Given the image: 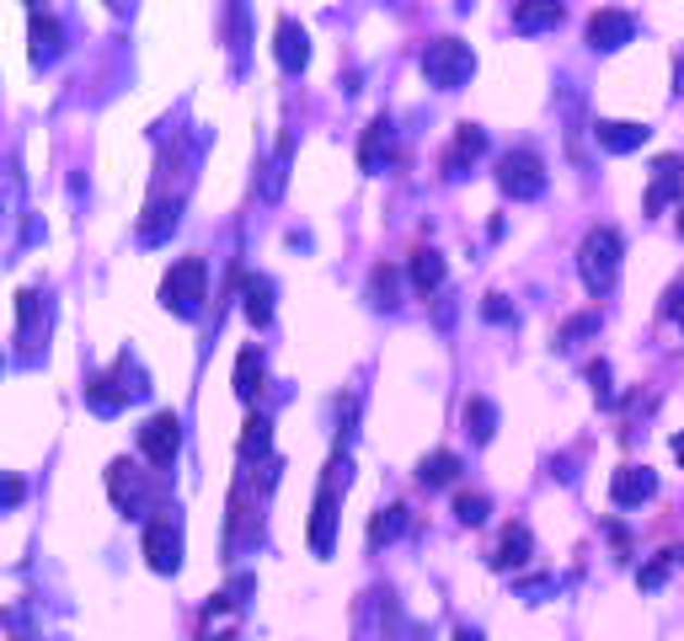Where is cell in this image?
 <instances>
[{
  "label": "cell",
  "mask_w": 684,
  "mask_h": 641,
  "mask_svg": "<svg viewBox=\"0 0 684 641\" xmlns=\"http://www.w3.org/2000/svg\"><path fill=\"white\" fill-rule=\"evenodd\" d=\"M684 562V551H663V556H658V562H647V567H642V573H636V582H642V588H663V577L674 573V567H680Z\"/></svg>",
  "instance_id": "cell-27"
},
{
  "label": "cell",
  "mask_w": 684,
  "mask_h": 641,
  "mask_svg": "<svg viewBox=\"0 0 684 641\" xmlns=\"http://www.w3.org/2000/svg\"><path fill=\"white\" fill-rule=\"evenodd\" d=\"M374 305H385V311L401 305V300H396V273H390V267H374Z\"/></svg>",
  "instance_id": "cell-29"
},
{
  "label": "cell",
  "mask_w": 684,
  "mask_h": 641,
  "mask_svg": "<svg viewBox=\"0 0 684 641\" xmlns=\"http://www.w3.org/2000/svg\"><path fill=\"white\" fill-rule=\"evenodd\" d=\"M257 390H262V353H257V348H241V353H236V395H241V401H257Z\"/></svg>",
  "instance_id": "cell-24"
},
{
  "label": "cell",
  "mask_w": 684,
  "mask_h": 641,
  "mask_svg": "<svg viewBox=\"0 0 684 641\" xmlns=\"http://www.w3.org/2000/svg\"><path fill=\"white\" fill-rule=\"evenodd\" d=\"M108 492H113V503H119L128 518H145V508L156 503V487H150L145 470H134L128 460H119V465L108 470Z\"/></svg>",
  "instance_id": "cell-8"
},
{
  "label": "cell",
  "mask_w": 684,
  "mask_h": 641,
  "mask_svg": "<svg viewBox=\"0 0 684 641\" xmlns=\"http://www.w3.org/2000/svg\"><path fill=\"white\" fill-rule=\"evenodd\" d=\"M139 454L150 460V465H177V454H183V417L177 412H156V417H145V428H139Z\"/></svg>",
  "instance_id": "cell-7"
},
{
  "label": "cell",
  "mask_w": 684,
  "mask_h": 641,
  "mask_svg": "<svg viewBox=\"0 0 684 641\" xmlns=\"http://www.w3.org/2000/svg\"><path fill=\"white\" fill-rule=\"evenodd\" d=\"M27 33H33V60L38 64L60 60L64 33H60V16H54V11H27Z\"/></svg>",
  "instance_id": "cell-16"
},
{
  "label": "cell",
  "mask_w": 684,
  "mask_h": 641,
  "mask_svg": "<svg viewBox=\"0 0 684 641\" xmlns=\"http://www.w3.org/2000/svg\"><path fill=\"white\" fill-rule=\"evenodd\" d=\"M177 214H183V203H177V198H172V203H166V198H156V203L145 209V219H139V241H145V247H161V241L177 230Z\"/></svg>",
  "instance_id": "cell-17"
},
{
  "label": "cell",
  "mask_w": 684,
  "mask_h": 641,
  "mask_svg": "<svg viewBox=\"0 0 684 641\" xmlns=\"http://www.w3.org/2000/svg\"><path fill=\"white\" fill-rule=\"evenodd\" d=\"M621 230H610V225H599V230H588L583 236V247H577V273H583V289L599 300V294H610L615 289V278H621Z\"/></svg>",
  "instance_id": "cell-1"
},
{
  "label": "cell",
  "mask_w": 684,
  "mask_h": 641,
  "mask_svg": "<svg viewBox=\"0 0 684 641\" xmlns=\"http://www.w3.org/2000/svg\"><path fill=\"white\" fill-rule=\"evenodd\" d=\"M203 300H209V262H203V256L172 262V273L161 278V305H166L172 316L192 320L203 311Z\"/></svg>",
  "instance_id": "cell-2"
},
{
  "label": "cell",
  "mask_w": 684,
  "mask_h": 641,
  "mask_svg": "<svg viewBox=\"0 0 684 641\" xmlns=\"http://www.w3.org/2000/svg\"><path fill=\"white\" fill-rule=\"evenodd\" d=\"M455 641H482V631H471V626H465V631H455Z\"/></svg>",
  "instance_id": "cell-35"
},
{
  "label": "cell",
  "mask_w": 684,
  "mask_h": 641,
  "mask_svg": "<svg viewBox=\"0 0 684 641\" xmlns=\"http://www.w3.org/2000/svg\"><path fill=\"white\" fill-rule=\"evenodd\" d=\"M465 433H471L476 444H487V439L498 433V406H493L487 395H471V401H465Z\"/></svg>",
  "instance_id": "cell-22"
},
{
  "label": "cell",
  "mask_w": 684,
  "mask_h": 641,
  "mask_svg": "<svg viewBox=\"0 0 684 641\" xmlns=\"http://www.w3.org/2000/svg\"><path fill=\"white\" fill-rule=\"evenodd\" d=\"M647 498H658V470L621 465V470L610 476V503H615V508H642Z\"/></svg>",
  "instance_id": "cell-9"
},
{
  "label": "cell",
  "mask_w": 684,
  "mask_h": 641,
  "mask_svg": "<svg viewBox=\"0 0 684 641\" xmlns=\"http://www.w3.org/2000/svg\"><path fill=\"white\" fill-rule=\"evenodd\" d=\"M471 75H476L471 43H460V38H434V43L423 49V80L438 86V91H460Z\"/></svg>",
  "instance_id": "cell-3"
},
{
  "label": "cell",
  "mask_w": 684,
  "mask_h": 641,
  "mask_svg": "<svg viewBox=\"0 0 684 641\" xmlns=\"http://www.w3.org/2000/svg\"><path fill=\"white\" fill-rule=\"evenodd\" d=\"M407 273H412V289H418V294H434V289H444V278H449V267H444V256H438L434 247H418Z\"/></svg>",
  "instance_id": "cell-19"
},
{
  "label": "cell",
  "mask_w": 684,
  "mask_h": 641,
  "mask_svg": "<svg viewBox=\"0 0 684 641\" xmlns=\"http://www.w3.org/2000/svg\"><path fill=\"white\" fill-rule=\"evenodd\" d=\"M482 155H487V128L460 124V128H455L449 155H444V177H465V166H471V161H482Z\"/></svg>",
  "instance_id": "cell-13"
},
{
  "label": "cell",
  "mask_w": 684,
  "mask_h": 641,
  "mask_svg": "<svg viewBox=\"0 0 684 641\" xmlns=\"http://www.w3.org/2000/svg\"><path fill=\"white\" fill-rule=\"evenodd\" d=\"M455 476H460V454H449V449L423 454V465H418V481H423V487H449Z\"/></svg>",
  "instance_id": "cell-23"
},
{
  "label": "cell",
  "mask_w": 684,
  "mask_h": 641,
  "mask_svg": "<svg viewBox=\"0 0 684 641\" xmlns=\"http://www.w3.org/2000/svg\"><path fill=\"white\" fill-rule=\"evenodd\" d=\"M498 188L513 198V203H535L540 192L551 188V177H546V161L535 155V150H508L498 161Z\"/></svg>",
  "instance_id": "cell-5"
},
{
  "label": "cell",
  "mask_w": 684,
  "mask_h": 641,
  "mask_svg": "<svg viewBox=\"0 0 684 641\" xmlns=\"http://www.w3.org/2000/svg\"><path fill=\"white\" fill-rule=\"evenodd\" d=\"M588 385H594V395L599 401H615V390H610V364L599 359V364H588Z\"/></svg>",
  "instance_id": "cell-31"
},
{
  "label": "cell",
  "mask_w": 684,
  "mask_h": 641,
  "mask_svg": "<svg viewBox=\"0 0 684 641\" xmlns=\"http://www.w3.org/2000/svg\"><path fill=\"white\" fill-rule=\"evenodd\" d=\"M455 513H460V524H487V498H482V492H465V498L455 503Z\"/></svg>",
  "instance_id": "cell-30"
},
{
  "label": "cell",
  "mask_w": 684,
  "mask_h": 641,
  "mask_svg": "<svg viewBox=\"0 0 684 641\" xmlns=\"http://www.w3.org/2000/svg\"><path fill=\"white\" fill-rule=\"evenodd\" d=\"M145 562L161 577H172L183 567V518H177V508H161L145 524Z\"/></svg>",
  "instance_id": "cell-6"
},
{
  "label": "cell",
  "mask_w": 684,
  "mask_h": 641,
  "mask_svg": "<svg viewBox=\"0 0 684 641\" xmlns=\"http://www.w3.org/2000/svg\"><path fill=\"white\" fill-rule=\"evenodd\" d=\"M669 320L684 331V284H674V294H669Z\"/></svg>",
  "instance_id": "cell-33"
},
{
  "label": "cell",
  "mask_w": 684,
  "mask_h": 641,
  "mask_svg": "<svg viewBox=\"0 0 684 641\" xmlns=\"http://www.w3.org/2000/svg\"><path fill=\"white\" fill-rule=\"evenodd\" d=\"M674 198L684 203V161L680 155H658L652 161V188H647L642 203H647V214H663Z\"/></svg>",
  "instance_id": "cell-10"
},
{
  "label": "cell",
  "mask_w": 684,
  "mask_h": 641,
  "mask_svg": "<svg viewBox=\"0 0 684 641\" xmlns=\"http://www.w3.org/2000/svg\"><path fill=\"white\" fill-rule=\"evenodd\" d=\"M337 487H348V454H332V465H326V476H321V492H315V513H311V551L315 556H332Z\"/></svg>",
  "instance_id": "cell-4"
},
{
  "label": "cell",
  "mask_w": 684,
  "mask_h": 641,
  "mask_svg": "<svg viewBox=\"0 0 684 641\" xmlns=\"http://www.w3.org/2000/svg\"><path fill=\"white\" fill-rule=\"evenodd\" d=\"M241 311L251 326H268L273 320V278H247L241 284Z\"/></svg>",
  "instance_id": "cell-21"
},
{
  "label": "cell",
  "mask_w": 684,
  "mask_h": 641,
  "mask_svg": "<svg viewBox=\"0 0 684 641\" xmlns=\"http://www.w3.org/2000/svg\"><path fill=\"white\" fill-rule=\"evenodd\" d=\"M594 139H599L610 155H631V150H642V144L652 139V128L625 124V118H599V124H594Z\"/></svg>",
  "instance_id": "cell-14"
},
{
  "label": "cell",
  "mask_w": 684,
  "mask_h": 641,
  "mask_svg": "<svg viewBox=\"0 0 684 641\" xmlns=\"http://www.w3.org/2000/svg\"><path fill=\"white\" fill-rule=\"evenodd\" d=\"M588 331H599V311H588V316H572V320H567V326L557 331V342H561V348H577V342H583Z\"/></svg>",
  "instance_id": "cell-28"
},
{
  "label": "cell",
  "mask_w": 684,
  "mask_h": 641,
  "mask_svg": "<svg viewBox=\"0 0 684 641\" xmlns=\"http://www.w3.org/2000/svg\"><path fill=\"white\" fill-rule=\"evenodd\" d=\"M16 503H22V481L11 476V481H5V508H16Z\"/></svg>",
  "instance_id": "cell-34"
},
{
  "label": "cell",
  "mask_w": 684,
  "mask_h": 641,
  "mask_svg": "<svg viewBox=\"0 0 684 641\" xmlns=\"http://www.w3.org/2000/svg\"><path fill=\"white\" fill-rule=\"evenodd\" d=\"M674 460L684 465V433H674Z\"/></svg>",
  "instance_id": "cell-36"
},
{
  "label": "cell",
  "mask_w": 684,
  "mask_h": 641,
  "mask_svg": "<svg viewBox=\"0 0 684 641\" xmlns=\"http://www.w3.org/2000/svg\"><path fill=\"white\" fill-rule=\"evenodd\" d=\"M396 155V124L390 118H374L364 128V139H359V166L364 172H385V161Z\"/></svg>",
  "instance_id": "cell-15"
},
{
  "label": "cell",
  "mask_w": 684,
  "mask_h": 641,
  "mask_svg": "<svg viewBox=\"0 0 684 641\" xmlns=\"http://www.w3.org/2000/svg\"><path fill=\"white\" fill-rule=\"evenodd\" d=\"M561 11L557 0H530V5H519L513 11V33H524V38H535V33H551V27H561Z\"/></svg>",
  "instance_id": "cell-18"
},
{
  "label": "cell",
  "mask_w": 684,
  "mask_h": 641,
  "mask_svg": "<svg viewBox=\"0 0 684 641\" xmlns=\"http://www.w3.org/2000/svg\"><path fill=\"white\" fill-rule=\"evenodd\" d=\"M530 551H535V540H530V529L524 524H508L498 540V551H493V567H524L530 562Z\"/></svg>",
  "instance_id": "cell-20"
},
{
  "label": "cell",
  "mask_w": 684,
  "mask_h": 641,
  "mask_svg": "<svg viewBox=\"0 0 684 641\" xmlns=\"http://www.w3.org/2000/svg\"><path fill=\"white\" fill-rule=\"evenodd\" d=\"M631 33H636V16L631 11H615V5H605V11H594L588 16V43L594 49H621V43H631Z\"/></svg>",
  "instance_id": "cell-11"
},
{
  "label": "cell",
  "mask_w": 684,
  "mask_h": 641,
  "mask_svg": "<svg viewBox=\"0 0 684 641\" xmlns=\"http://www.w3.org/2000/svg\"><path fill=\"white\" fill-rule=\"evenodd\" d=\"M401 529H407V508H401V503L380 508V513H374V524H370V551L390 545V540H401Z\"/></svg>",
  "instance_id": "cell-25"
},
{
  "label": "cell",
  "mask_w": 684,
  "mask_h": 641,
  "mask_svg": "<svg viewBox=\"0 0 684 641\" xmlns=\"http://www.w3.org/2000/svg\"><path fill=\"white\" fill-rule=\"evenodd\" d=\"M680 236H684V203H680Z\"/></svg>",
  "instance_id": "cell-37"
},
{
  "label": "cell",
  "mask_w": 684,
  "mask_h": 641,
  "mask_svg": "<svg viewBox=\"0 0 684 641\" xmlns=\"http://www.w3.org/2000/svg\"><path fill=\"white\" fill-rule=\"evenodd\" d=\"M268 444H273V423H268L262 412H251V417H247V433H241V460H251V454H268Z\"/></svg>",
  "instance_id": "cell-26"
},
{
  "label": "cell",
  "mask_w": 684,
  "mask_h": 641,
  "mask_svg": "<svg viewBox=\"0 0 684 641\" xmlns=\"http://www.w3.org/2000/svg\"><path fill=\"white\" fill-rule=\"evenodd\" d=\"M482 316H487V320H513V311H508V300H502V294H487Z\"/></svg>",
  "instance_id": "cell-32"
},
{
  "label": "cell",
  "mask_w": 684,
  "mask_h": 641,
  "mask_svg": "<svg viewBox=\"0 0 684 641\" xmlns=\"http://www.w3.org/2000/svg\"><path fill=\"white\" fill-rule=\"evenodd\" d=\"M273 54H278V70L284 75H300L311 64V38L295 16H278V38H273Z\"/></svg>",
  "instance_id": "cell-12"
}]
</instances>
